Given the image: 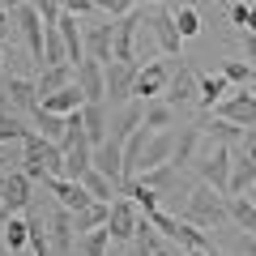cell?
<instances>
[{"label": "cell", "instance_id": "cell-1", "mask_svg": "<svg viewBox=\"0 0 256 256\" xmlns=\"http://www.w3.org/2000/svg\"><path fill=\"white\" fill-rule=\"evenodd\" d=\"M175 218H184L188 226H196V230H218V226H226V196L222 192H214L210 184H192L188 188V196H184V205H180V214Z\"/></svg>", "mask_w": 256, "mask_h": 256}, {"label": "cell", "instance_id": "cell-2", "mask_svg": "<svg viewBox=\"0 0 256 256\" xmlns=\"http://www.w3.org/2000/svg\"><path fill=\"white\" fill-rule=\"evenodd\" d=\"M22 171H26L34 184L52 180V175L64 171V150L56 146V141H43L34 128H30L26 137H22Z\"/></svg>", "mask_w": 256, "mask_h": 256}, {"label": "cell", "instance_id": "cell-3", "mask_svg": "<svg viewBox=\"0 0 256 256\" xmlns=\"http://www.w3.org/2000/svg\"><path fill=\"white\" fill-rule=\"evenodd\" d=\"M230 162H235V150H230V146H214V141L201 137V150H196V158H192V171L201 175V184H210L214 192H222V196H226Z\"/></svg>", "mask_w": 256, "mask_h": 256}, {"label": "cell", "instance_id": "cell-4", "mask_svg": "<svg viewBox=\"0 0 256 256\" xmlns=\"http://www.w3.org/2000/svg\"><path fill=\"white\" fill-rule=\"evenodd\" d=\"M175 56H162V60H146V64H137V82H132V98L137 102H150V98H162V90H166V77H171V68H175Z\"/></svg>", "mask_w": 256, "mask_h": 256}, {"label": "cell", "instance_id": "cell-5", "mask_svg": "<svg viewBox=\"0 0 256 256\" xmlns=\"http://www.w3.org/2000/svg\"><path fill=\"white\" fill-rule=\"evenodd\" d=\"M30 201H34V180H30L22 166H9L4 171V184H0V214H26Z\"/></svg>", "mask_w": 256, "mask_h": 256}, {"label": "cell", "instance_id": "cell-6", "mask_svg": "<svg viewBox=\"0 0 256 256\" xmlns=\"http://www.w3.org/2000/svg\"><path fill=\"white\" fill-rule=\"evenodd\" d=\"M137 222H141V210L128 201L124 192H116L111 205H107V235H111V244H132Z\"/></svg>", "mask_w": 256, "mask_h": 256}, {"label": "cell", "instance_id": "cell-7", "mask_svg": "<svg viewBox=\"0 0 256 256\" xmlns=\"http://www.w3.org/2000/svg\"><path fill=\"white\" fill-rule=\"evenodd\" d=\"M111 38H116V22L111 18H82V47L90 60L98 64H111Z\"/></svg>", "mask_w": 256, "mask_h": 256}, {"label": "cell", "instance_id": "cell-8", "mask_svg": "<svg viewBox=\"0 0 256 256\" xmlns=\"http://www.w3.org/2000/svg\"><path fill=\"white\" fill-rule=\"evenodd\" d=\"M210 116H222V120H230V124H239V128H252L256 124V94H252V86H235Z\"/></svg>", "mask_w": 256, "mask_h": 256}, {"label": "cell", "instance_id": "cell-9", "mask_svg": "<svg viewBox=\"0 0 256 256\" xmlns=\"http://www.w3.org/2000/svg\"><path fill=\"white\" fill-rule=\"evenodd\" d=\"M162 98L171 102L175 111H180V107H192V102H196V68H192V64L184 60V56H180V64L171 68V77H166Z\"/></svg>", "mask_w": 256, "mask_h": 256}, {"label": "cell", "instance_id": "cell-10", "mask_svg": "<svg viewBox=\"0 0 256 256\" xmlns=\"http://www.w3.org/2000/svg\"><path fill=\"white\" fill-rule=\"evenodd\" d=\"M132 82H137V64H124V60L102 64V86H107V102H116V107L132 102Z\"/></svg>", "mask_w": 256, "mask_h": 256}, {"label": "cell", "instance_id": "cell-11", "mask_svg": "<svg viewBox=\"0 0 256 256\" xmlns=\"http://www.w3.org/2000/svg\"><path fill=\"white\" fill-rule=\"evenodd\" d=\"M146 26H150V34H154V43H158V56H180L184 52V38H180V30H175L171 9H150Z\"/></svg>", "mask_w": 256, "mask_h": 256}, {"label": "cell", "instance_id": "cell-12", "mask_svg": "<svg viewBox=\"0 0 256 256\" xmlns=\"http://www.w3.org/2000/svg\"><path fill=\"white\" fill-rule=\"evenodd\" d=\"M13 26H18V34H22V43H26L30 60L43 64V18L34 13V4H18V9H13Z\"/></svg>", "mask_w": 256, "mask_h": 256}, {"label": "cell", "instance_id": "cell-13", "mask_svg": "<svg viewBox=\"0 0 256 256\" xmlns=\"http://www.w3.org/2000/svg\"><path fill=\"white\" fill-rule=\"evenodd\" d=\"M90 166H94L98 175H107V180L120 188V184H124V154H120V141L107 137L102 146H94V150H90Z\"/></svg>", "mask_w": 256, "mask_h": 256}, {"label": "cell", "instance_id": "cell-14", "mask_svg": "<svg viewBox=\"0 0 256 256\" xmlns=\"http://www.w3.org/2000/svg\"><path fill=\"white\" fill-rule=\"evenodd\" d=\"M73 82H77V90L86 94V102H107V86H102V64L98 60H77L73 64Z\"/></svg>", "mask_w": 256, "mask_h": 256}, {"label": "cell", "instance_id": "cell-15", "mask_svg": "<svg viewBox=\"0 0 256 256\" xmlns=\"http://www.w3.org/2000/svg\"><path fill=\"white\" fill-rule=\"evenodd\" d=\"M4 98H9V107L18 111V116H30V111L38 107L34 82H30V77H22V73H9V68H4Z\"/></svg>", "mask_w": 256, "mask_h": 256}, {"label": "cell", "instance_id": "cell-16", "mask_svg": "<svg viewBox=\"0 0 256 256\" xmlns=\"http://www.w3.org/2000/svg\"><path fill=\"white\" fill-rule=\"evenodd\" d=\"M73 214L68 210H60L56 205L52 214H47V244H52V256H68L73 252Z\"/></svg>", "mask_w": 256, "mask_h": 256}, {"label": "cell", "instance_id": "cell-17", "mask_svg": "<svg viewBox=\"0 0 256 256\" xmlns=\"http://www.w3.org/2000/svg\"><path fill=\"white\" fill-rule=\"evenodd\" d=\"M43 188L52 192V196H56V205H60V210H68V214L86 210V205L94 201V196H90V192H86V188H82L77 180H60V175H52V180H43Z\"/></svg>", "mask_w": 256, "mask_h": 256}, {"label": "cell", "instance_id": "cell-18", "mask_svg": "<svg viewBox=\"0 0 256 256\" xmlns=\"http://www.w3.org/2000/svg\"><path fill=\"white\" fill-rule=\"evenodd\" d=\"M230 90H235V86H230L222 73H196V107L201 111H214Z\"/></svg>", "mask_w": 256, "mask_h": 256}, {"label": "cell", "instance_id": "cell-19", "mask_svg": "<svg viewBox=\"0 0 256 256\" xmlns=\"http://www.w3.org/2000/svg\"><path fill=\"white\" fill-rule=\"evenodd\" d=\"M196 150H201V124H184L180 132H175V146H171V166L188 171L192 158H196Z\"/></svg>", "mask_w": 256, "mask_h": 256}, {"label": "cell", "instance_id": "cell-20", "mask_svg": "<svg viewBox=\"0 0 256 256\" xmlns=\"http://www.w3.org/2000/svg\"><path fill=\"white\" fill-rule=\"evenodd\" d=\"M82 132L90 146H102L111 132V120H107V102H82Z\"/></svg>", "mask_w": 256, "mask_h": 256}, {"label": "cell", "instance_id": "cell-21", "mask_svg": "<svg viewBox=\"0 0 256 256\" xmlns=\"http://www.w3.org/2000/svg\"><path fill=\"white\" fill-rule=\"evenodd\" d=\"M137 180L146 184L150 192L166 196V192H180V180H184V171H180V166H171V162H162V166H150V171H141Z\"/></svg>", "mask_w": 256, "mask_h": 256}, {"label": "cell", "instance_id": "cell-22", "mask_svg": "<svg viewBox=\"0 0 256 256\" xmlns=\"http://www.w3.org/2000/svg\"><path fill=\"white\" fill-rule=\"evenodd\" d=\"M82 102H86V94L77 90V82H73V86H64V90H56V94H43L38 107L52 111V116H73V111H82Z\"/></svg>", "mask_w": 256, "mask_h": 256}, {"label": "cell", "instance_id": "cell-23", "mask_svg": "<svg viewBox=\"0 0 256 256\" xmlns=\"http://www.w3.org/2000/svg\"><path fill=\"white\" fill-rule=\"evenodd\" d=\"M56 30H60V38H64L68 64L86 60V47H82V18H73V13H60V18H56Z\"/></svg>", "mask_w": 256, "mask_h": 256}, {"label": "cell", "instance_id": "cell-24", "mask_svg": "<svg viewBox=\"0 0 256 256\" xmlns=\"http://www.w3.org/2000/svg\"><path fill=\"white\" fill-rule=\"evenodd\" d=\"M141 124H146L150 132H166V128H175V107H171L166 98L141 102Z\"/></svg>", "mask_w": 256, "mask_h": 256}, {"label": "cell", "instance_id": "cell-25", "mask_svg": "<svg viewBox=\"0 0 256 256\" xmlns=\"http://www.w3.org/2000/svg\"><path fill=\"white\" fill-rule=\"evenodd\" d=\"M248 188H256V158L239 154L230 162V180H226V196H248Z\"/></svg>", "mask_w": 256, "mask_h": 256}, {"label": "cell", "instance_id": "cell-26", "mask_svg": "<svg viewBox=\"0 0 256 256\" xmlns=\"http://www.w3.org/2000/svg\"><path fill=\"white\" fill-rule=\"evenodd\" d=\"M201 137H205V141H214V146H230V150H235V146H239V137H244V128L230 124V120H222V116H210V120L201 124Z\"/></svg>", "mask_w": 256, "mask_h": 256}, {"label": "cell", "instance_id": "cell-27", "mask_svg": "<svg viewBox=\"0 0 256 256\" xmlns=\"http://www.w3.org/2000/svg\"><path fill=\"white\" fill-rule=\"evenodd\" d=\"M64 86H73V64H47V68H38V77H34L38 98H43V94L64 90Z\"/></svg>", "mask_w": 256, "mask_h": 256}, {"label": "cell", "instance_id": "cell-28", "mask_svg": "<svg viewBox=\"0 0 256 256\" xmlns=\"http://www.w3.org/2000/svg\"><path fill=\"white\" fill-rule=\"evenodd\" d=\"M226 218L235 222L244 235L256 239V205H252V196H226Z\"/></svg>", "mask_w": 256, "mask_h": 256}, {"label": "cell", "instance_id": "cell-29", "mask_svg": "<svg viewBox=\"0 0 256 256\" xmlns=\"http://www.w3.org/2000/svg\"><path fill=\"white\" fill-rule=\"evenodd\" d=\"M171 146H175V132H171V128H166V132H154V137H150V146H146V154H141V171L171 162Z\"/></svg>", "mask_w": 256, "mask_h": 256}, {"label": "cell", "instance_id": "cell-30", "mask_svg": "<svg viewBox=\"0 0 256 256\" xmlns=\"http://www.w3.org/2000/svg\"><path fill=\"white\" fill-rule=\"evenodd\" d=\"M90 141H77V146H68L64 150V171H60V180H82L86 171H90Z\"/></svg>", "mask_w": 256, "mask_h": 256}, {"label": "cell", "instance_id": "cell-31", "mask_svg": "<svg viewBox=\"0 0 256 256\" xmlns=\"http://www.w3.org/2000/svg\"><path fill=\"white\" fill-rule=\"evenodd\" d=\"M107 248H111V235H107V226H98V230H86V235H77V239H73V252H68V256H107Z\"/></svg>", "mask_w": 256, "mask_h": 256}, {"label": "cell", "instance_id": "cell-32", "mask_svg": "<svg viewBox=\"0 0 256 256\" xmlns=\"http://www.w3.org/2000/svg\"><path fill=\"white\" fill-rule=\"evenodd\" d=\"M30 132V120L18 116L13 107H0V146H13V141H22Z\"/></svg>", "mask_w": 256, "mask_h": 256}, {"label": "cell", "instance_id": "cell-33", "mask_svg": "<svg viewBox=\"0 0 256 256\" xmlns=\"http://www.w3.org/2000/svg\"><path fill=\"white\" fill-rule=\"evenodd\" d=\"M107 226V201H90L86 210L73 214V235H86V230H98Z\"/></svg>", "mask_w": 256, "mask_h": 256}, {"label": "cell", "instance_id": "cell-34", "mask_svg": "<svg viewBox=\"0 0 256 256\" xmlns=\"http://www.w3.org/2000/svg\"><path fill=\"white\" fill-rule=\"evenodd\" d=\"M30 124H34V132H38L43 141H56V146H60V137H64V116H52V111L34 107V111H30Z\"/></svg>", "mask_w": 256, "mask_h": 256}, {"label": "cell", "instance_id": "cell-35", "mask_svg": "<svg viewBox=\"0 0 256 256\" xmlns=\"http://www.w3.org/2000/svg\"><path fill=\"white\" fill-rule=\"evenodd\" d=\"M171 18H175V30H180V38L188 43V38H196L201 34V9L196 4H180V9H171Z\"/></svg>", "mask_w": 256, "mask_h": 256}, {"label": "cell", "instance_id": "cell-36", "mask_svg": "<svg viewBox=\"0 0 256 256\" xmlns=\"http://www.w3.org/2000/svg\"><path fill=\"white\" fill-rule=\"evenodd\" d=\"M132 128H141V102H124V107H120V116L111 120V132H107V137L124 141Z\"/></svg>", "mask_w": 256, "mask_h": 256}, {"label": "cell", "instance_id": "cell-37", "mask_svg": "<svg viewBox=\"0 0 256 256\" xmlns=\"http://www.w3.org/2000/svg\"><path fill=\"white\" fill-rule=\"evenodd\" d=\"M47 64H68V52H64V38L56 26H43V64L38 68H47Z\"/></svg>", "mask_w": 256, "mask_h": 256}, {"label": "cell", "instance_id": "cell-38", "mask_svg": "<svg viewBox=\"0 0 256 256\" xmlns=\"http://www.w3.org/2000/svg\"><path fill=\"white\" fill-rule=\"evenodd\" d=\"M77 184H82V188L90 192L94 201H107V205H111V196H116V192H120L116 184H111L107 175H98V171H94V166H90V171H86V175H82V180H77Z\"/></svg>", "mask_w": 256, "mask_h": 256}, {"label": "cell", "instance_id": "cell-39", "mask_svg": "<svg viewBox=\"0 0 256 256\" xmlns=\"http://www.w3.org/2000/svg\"><path fill=\"white\" fill-rule=\"evenodd\" d=\"M222 77H226L230 86H252V77H256V68L248 60H235V56H230V60H222V68H218Z\"/></svg>", "mask_w": 256, "mask_h": 256}, {"label": "cell", "instance_id": "cell-40", "mask_svg": "<svg viewBox=\"0 0 256 256\" xmlns=\"http://www.w3.org/2000/svg\"><path fill=\"white\" fill-rule=\"evenodd\" d=\"M4 248H9V252H22V248H26V218H22V214H9V218H4Z\"/></svg>", "mask_w": 256, "mask_h": 256}, {"label": "cell", "instance_id": "cell-41", "mask_svg": "<svg viewBox=\"0 0 256 256\" xmlns=\"http://www.w3.org/2000/svg\"><path fill=\"white\" fill-rule=\"evenodd\" d=\"M26 4H34V13L43 18V26H56V18H60V0H26Z\"/></svg>", "mask_w": 256, "mask_h": 256}, {"label": "cell", "instance_id": "cell-42", "mask_svg": "<svg viewBox=\"0 0 256 256\" xmlns=\"http://www.w3.org/2000/svg\"><path fill=\"white\" fill-rule=\"evenodd\" d=\"M60 9L73 18H94V0H60Z\"/></svg>", "mask_w": 256, "mask_h": 256}, {"label": "cell", "instance_id": "cell-43", "mask_svg": "<svg viewBox=\"0 0 256 256\" xmlns=\"http://www.w3.org/2000/svg\"><path fill=\"white\" fill-rule=\"evenodd\" d=\"M239 43H244V60L256 68V30H239Z\"/></svg>", "mask_w": 256, "mask_h": 256}, {"label": "cell", "instance_id": "cell-44", "mask_svg": "<svg viewBox=\"0 0 256 256\" xmlns=\"http://www.w3.org/2000/svg\"><path fill=\"white\" fill-rule=\"evenodd\" d=\"M239 154H244V158H256V124L252 128H244V137H239Z\"/></svg>", "mask_w": 256, "mask_h": 256}, {"label": "cell", "instance_id": "cell-45", "mask_svg": "<svg viewBox=\"0 0 256 256\" xmlns=\"http://www.w3.org/2000/svg\"><path fill=\"white\" fill-rule=\"evenodd\" d=\"M13 30H18V26H13V13H9V9H0V43H9Z\"/></svg>", "mask_w": 256, "mask_h": 256}, {"label": "cell", "instance_id": "cell-46", "mask_svg": "<svg viewBox=\"0 0 256 256\" xmlns=\"http://www.w3.org/2000/svg\"><path fill=\"white\" fill-rule=\"evenodd\" d=\"M244 30H256V0H248V13H244Z\"/></svg>", "mask_w": 256, "mask_h": 256}, {"label": "cell", "instance_id": "cell-47", "mask_svg": "<svg viewBox=\"0 0 256 256\" xmlns=\"http://www.w3.org/2000/svg\"><path fill=\"white\" fill-rule=\"evenodd\" d=\"M239 256H256V239H252V235L239 239Z\"/></svg>", "mask_w": 256, "mask_h": 256}, {"label": "cell", "instance_id": "cell-48", "mask_svg": "<svg viewBox=\"0 0 256 256\" xmlns=\"http://www.w3.org/2000/svg\"><path fill=\"white\" fill-rule=\"evenodd\" d=\"M0 256H9V248H4V214H0Z\"/></svg>", "mask_w": 256, "mask_h": 256}, {"label": "cell", "instance_id": "cell-49", "mask_svg": "<svg viewBox=\"0 0 256 256\" xmlns=\"http://www.w3.org/2000/svg\"><path fill=\"white\" fill-rule=\"evenodd\" d=\"M205 256H230V252H222L218 244H210V248H205Z\"/></svg>", "mask_w": 256, "mask_h": 256}, {"label": "cell", "instance_id": "cell-50", "mask_svg": "<svg viewBox=\"0 0 256 256\" xmlns=\"http://www.w3.org/2000/svg\"><path fill=\"white\" fill-rule=\"evenodd\" d=\"M18 4H26V0H0V9H9V13L18 9Z\"/></svg>", "mask_w": 256, "mask_h": 256}, {"label": "cell", "instance_id": "cell-51", "mask_svg": "<svg viewBox=\"0 0 256 256\" xmlns=\"http://www.w3.org/2000/svg\"><path fill=\"white\" fill-rule=\"evenodd\" d=\"M214 4H218V9H230V4H235V0H214Z\"/></svg>", "mask_w": 256, "mask_h": 256}, {"label": "cell", "instance_id": "cell-52", "mask_svg": "<svg viewBox=\"0 0 256 256\" xmlns=\"http://www.w3.org/2000/svg\"><path fill=\"white\" fill-rule=\"evenodd\" d=\"M188 256H205V248H192V252H188Z\"/></svg>", "mask_w": 256, "mask_h": 256}, {"label": "cell", "instance_id": "cell-53", "mask_svg": "<svg viewBox=\"0 0 256 256\" xmlns=\"http://www.w3.org/2000/svg\"><path fill=\"white\" fill-rule=\"evenodd\" d=\"M0 68H4V43H0Z\"/></svg>", "mask_w": 256, "mask_h": 256}, {"label": "cell", "instance_id": "cell-54", "mask_svg": "<svg viewBox=\"0 0 256 256\" xmlns=\"http://www.w3.org/2000/svg\"><path fill=\"white\" fill-rule=\"evenodd\" d=\"M0 184H4V166H0Z\"/></svg>", "mask_w": 256, "mask_h": 256}, {"label": "cell", "instance_id": "cell-55", "mask_svg": "<svg viewBox=\"0 0 256 256\" xmlns=\"http://www.w3.org/2000/svg\"><path fill=\"white\" fill-rule=\"evenodd\" d=\"M252 94H256V77H252Z\"/></svg>", "mask_w": 256, "mask_h": 256}, {"label": "cell", "instance_id": "cell-56", "mask_svg": "<svg viewBox=\"0 0 256 256\" xmlns=\"http://www.w3.org/2000/svg\"><path fill=\"white\" fill-rule=\"evenodd\" d=\"M252 205H256V192H252Z\"/></svg>", "mask_w": 256, "mask_h": 256}]
</instances>
